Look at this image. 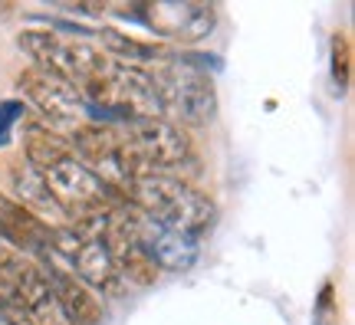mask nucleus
<instances>
[{
  "instance_id": "nucleus-1",
  "label": "nucleus",
  "mask_w": 355,
  "mask_h": 325,
  "mask_svg": "<svg viewBox=\"0 0 355 325\" xmlns=\"http://www.w3.org/2000/svg\"><path fill=\"white\" fill-rule=\"evenodd\" d=\"M125 200H132L152 224L175 234H188L194 240L214 224V200L171 175H148L132 181Z\"/></svg>"
},
{
  "instance_id": "nucleus-2",
  "label": "nucleus",
  "mask_w": 355,
  "mask_h": 325,
  "mask_svg": "<svg viewBox=\"0 0 355 325\" xmlns=\"http://www.w3.org/2000/svg\"><path fill=\"white\" fill-rule=\"evenodd\" d=\"M92 105L112 109L125 122H145V118H162L165 115V102L155 89L152 76L125 63H109L89 79L86 86Z\"/></svg>"
},
{
  "instance_id": "nucleus-3",
  "label": "nucleus",
  "mask_w": 355,
  "mask_h": 325,
  "mask_svg": "<svg viewBox=\"0 0 355 325\" xmlns=\"http://www.w3.org/2000/svg\"><path fill=\"white\" fill-rule=\"evenodd\" d=\"M37 175L43 177L46 191L60 204V211L66 213L69 224H79V220H89L96 213H105L109 207L125 200L112 184H105L89 164H83L73 155L50 164V168H43V171H37Z\"/></svg>"
},
{
  "instance_id": "nucleus-4",
  "label": "nucleus",
  "mask_w": 355,
  "mask_h": 325,
  "mask_svg": "<svg viewBox=\"0 0 355 325\" xmlns=\"http://www.w3.org/2000/svg\"><path fill=\"white\" fill-rule=\"evenodd\" d=\"M20 50L37 63V69L43 73H53L66 79V82H73V86H86L92 76L99 73L102 66H105V56L96 50H89L83 43H66L60 39L56 33H46V30H24L20 37Z\"/></svg>"
},
{
  "instance_id": "nucleus-5",
  "label": "nucleus",
  "mask_w": 355,
  "mask_h": 325,
  "mask_svg": "<svg viewBox=\"0 0 355 325\" xmlns=\"http://www.w3.org/2000/svg\"><path fill=\"white\" fill-rule=\"evenodd\" d=\"M148 76H152V82L158 89L162 102H165V109L168 105L178 109L194 125H204V122L214 118L217 92H214L211 76L204 73V69H194V66L181 63V60H171V63L158 66Z\"/></svg>"
},
{
  "instance_id": "nucleus-6",
  "label": "nucleus",
  "mask_w": 355,
  "mask_h": 325,
  "mask_svg": "<svg viewBox=\"0 0 355 325\" xmlns=\"http://www.w3.org/2000/svg\"><path fill=\"white\" fill-rule=\"evenodd\" d=\"M20 89H24V96L50 118L53 125H60V128L83 125L86 102H83V92H79L73 82H66L60 76L43 73V69L33 66V69H26V73L20 76Z\"/></svg>"
},
{
  "instance_id": "nucleus-7",
  "label": "nucleus",
  "mask_w": 355,
  "mask_h": 325,
  "mask_svg": "<svg viewBox=\"0 0 355 325\" xmlns=\"http://www.w3.org/2000/svg\"><path fill=\"white\" fill-rule=\"evenodd\" d=\"M217 7L214 3H171V0H158V3H141V26H148L155 33H165L181 43H198L214 30Z\"/></svg>"
},
{
  "instance_id": "nucleus-8",
  "label": "nucleus",
  "mask_w": 355,
  "mask_h": 325,
  "mask_svg": "<svg viewBox=\"0 0 355 325\" xmlns=\"http://www.w3.org/2000/svg\"><path fill=\"white\" fill-rule=\"evenodd\" d=\"M132 234L139 240L141 253L155 263V270L181 273V270H191V266L198 263V256H201V247H198L194 237L175 234V230H165V227L152 224L139 207H132Z\"/></svg>"
},
{
  "instance_id": "nucleus-9",
  "label": "nucleus",
  "mask_w": 355,
  "mask_h": 325,
  "mask_svg": "<svg viewBox=\"0 0 355 325\" xmlns=\"http://www.w3.org/2000/svg\"><path fill=\"white\" fill-rule=\"evenodd\" d=\"M13 276H17V292H20L33 325H73L69 315L63 313L60 299H56V292H53V283L46 279V273L40 266L17 260Z\"/></svg>"
},
{
  "instance_id": "nucleus-10",
  "label": "nucleus",
  "mask_w": 355,
  "mask_h": 325,
  "mask_svg": "<svg viewBox=\"0 0 355 325\" xmlns=\"http://www.w3.org/2000/svg\"><path fill=\"white\" fill-rule=\"evenodd\" d=\"M43 260L50 263L46 279L53 283V292H56V299L63 306V313L69 315V322L73 325H99L102 306L92 299V292L73 276V270H69L63 260H56V256H43Z\"/></svg>"
},
{
  "instance_id": "nucleus-11",
  "label": "nucleus",
  "mask_w": 355,
  "mask_h": 325,
  "mask_svg": "<svg viewBox=\"0 0 355 325\" xmlns=\"http://www.w3.org/2000/svg\"><path fill=\"white\" fill-rule=\"evenodd\" d=\"M0 240H7L13 250H30L40 256V253L46 250L50 227L40 224L37 217L30 211H24L17 200L0 194Z\"/></svg>"
},
{
  "instance_id": "nucleus-12",
  "label": "nucleus",
  "mask_w": 355,
  "mask_h": 325,
  "mask_svg": "<svg viewBox=\"0 0 355 325\" xmlns=\"http://www.w3.org/2000/svg\"><path fill=\"white\" fill-rule=\"evenodd\" d=\"M13 191H17V197H20V207L30 211L40 224H46L50 230L69 224V220H66V213L60 211V204H56L53 194L46 191L43 177H40L30 164H26V168H13Z\"/></svg>"
},
{
  "instance_id": "nucleus-13",
  "label": "nucleus",
  "mask_w": 355,
  "mask_h": 325,
  "mask_svg": "<svg viewBox=\"0 0 355 325\" xmlns=\"http://www.w3.org/2000/svg\"><path fill=\"white\" fill-rule=\"evenodd\" d=\"M69 155H73L69 141H63L60 135H53L46 128H33V132L26 135V164H30L33 171H43V168L63 161Z\"/></svg>"
},
{
  "instance_id": "nucleus-14",
  "label": "nucleus",
  "mask_w": 355,
  "mask_h": 325,
  "mask_svg": "<svg viewBox=\"0 0 355 325\" xmlns=\"http://www.w3.org/2000/svg\"><path fill=\"white\" fill-rule=\"evenodd\" d=\"M99 39L102 46L122 60H165V50L158 43H141L135 37H125L119 30H99Z\"/></svg>"
},
{
  "instance_id": "nucleus-15",
  "label": "nucleus",
  "mask_w": 355,
  "mask_h": 325,
  "mask_svg": "<svg viewBox=\"0 0 355 325\" xmlns=\"http://www.w3.org/2000/svg\"><path fill=\"white\" fill-rule=\"evenodd\" d=\"M349 79H352V46L343 33H336L332 37V82L339 92H345Z\"/></svg>"
},
{
  "instance_id": "nucleus-16",
  "label": "nucleus",
  "mask_w": 355,
  "mask_h": 325,
  "mask_svg": "<svg viewBox=\"0 0 355 325\" xmlns=\"http://www.w3.org/2000/svg\"><path fill=\"white\" fill-rule=\"evenodd\" d=\"M313 325H339V306H336V289H332V283H322V289H319Z\"/></svg>"
},
{
  "instance_id": "nucleus-17",
  "label": "nucleus",
  "mask_w": 355,
  "mask_h": 325,
  "mask_svg": "<svg viewBox=\"0 0 355 325\" xmlns=\"http://www.w3.org/2000/svg\"><path fill=\"white\" fill-rule=\"evenodd\" d=\"M24 115H26L24 102H17V99L0 102V145H7V141H10V125L13 122H20Z\"/></svg>"
},
{
  "instance_id": "nucleus-18",
  "label": "nucleus",
  "mask_w": 355,
  "mask_h": 325,
  "mask_svg": "<svg viewBox=\"0 0 355 325\" xmlns=\"http://www.w3.org/2000/svg\"><path fill=\"white\" fill-rule=\"evenodd\" d=\"M3 13H10V3H0V17H3Z\"/></svg>"
}]
</instances>
